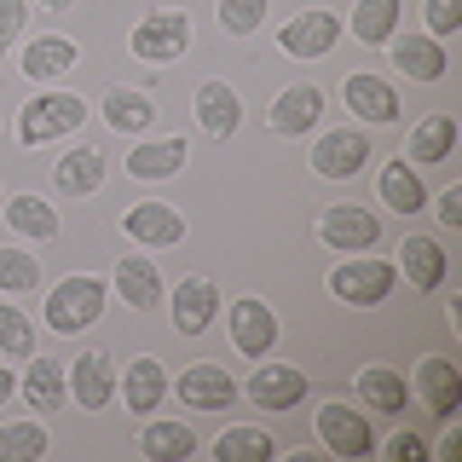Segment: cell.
Masks as SVG:
<instances>
[{
	"label": "cell",
	"instance_id": "6da1fadb",
	"mask_svg": "<svg viewBox=\"0 0 462 462\" xmlns=\"http://www.w3.org/2000/svg\"><path fill=\"white\" fill-rule=\"evenodd\" d=\"M81 122H87V98L81 93H41V98H29L23 116H18V139L35 151V144H47V139L76 134Z\"/></svg>",
	"mask_w": 462,
	"mask_h": 462
},
{
	"label": "cell",
	"instance_id": "7a4b0ae2",
	"mask_svg": "<svg viewBox=\"0 0 462 462\" xmlns=\"http://www.w3.org/2000/svg\"><path fill=\"white\" fill-rule=\"evenodd\" d=\"M98 312H105V283L87 278V272H69L47 295V324L58 336H81L87 324H98Z\"/></svg>",
	"mask_w": 462,
	"mask_h": 462
},
{
	"label": "cell",
	"instance_id": "3957f363",
	"mask_svg": "<svg viewBox=\"0 0 462 462\" xmlns=\"http://www.w3.org/2000/svg\"><path fill=\"white\" fill-rule=\"evenodd\" d=\"M399 272L387 266V260H341L336 272H329V295L341 300V307H382L387 295H393Z\"/></svg>",
	"mask_w": 462,
	"mask_h": 462
},
{
	"label": "cell",
	"instance_id": "277c9868",
	"mask_svg": "<svg viewBox=\"0 0 462 462\" xmlns=\"http://www.w3.org/2000/svg\"><path fill=\"white\" fill-rule=\"evenodd\" d=\"M318 439H324L336 457H346V462H358V457H370V451H375L370 416H358L353 404H341V399L318 404Z\"/></svg>",
	"mask_w": 462,
	"mask_h": 462
},
{
	"label": "cell",
	"instance_id": "5b68a950",
	"mask_svg": "<svg viewBox=\"0 0 462 462\" xmlns=\"http://www.w3.org/2000/svg\"><path fill=\"white\" fill-rule=\"evenodd\" d=\"M318 237H324L329 249L370 254L375 243H382V220H375L370 208H358V202H341V208H324V214H318Z\"/></svg>",
	"mask_w": 462,
	"mask_h": 462
},
{
	"label": "cell",
	"instance_id": "8992f818",
	"mask_svg": "<svg viewBox=\"0 0 462 462\" xmlns=\"http://www.w3.org/2000/svg\"><path fill=\"white\" fill-rule=\"evenodd\" d=\"M185 47H191V18L185 12H151L134 29V58H144V64H168Z\"/></svg>",
	"mask_w": 462,
	"mask_h": 462
},
{
	"label": "cell",
	"instance_id": "52a82bcc",
	"mask_svg": "<svg viewBox=\"0 0 462 462\" xmlns=\"http://www.w3.org/2000/svg\"><path fill=\"white\" fill-rule=\"evenodd\" d=\"M231 346H237L243 358H266L272 346H278V312L254 295L231 300Z\"/></svg>",
	"mask_w": 462,
	"mask_h": 462
},
{
	"label": "cell",
	"instance_id": "ba28073f",
	"mask_svg": "<svg viewBox=\"0 0 462 462\" xmlns=\"http://www.w3.org/2000/svg\"><path fill=\"white\" fill-rule=\"evenodd\" d=\"M365 162H370V139L358 127H336L312 144V173H324V180H353Z\"/></svg>",
	"mask_w": 462,
	"mask_h": 462
},
{
	"label": "cell",
	"instance_id": "9c48e42d",
	"mask_svg": "<svg viewBox=\"0 0 462 462\" xmlns=\"http://www.w3.org/2000/svg\"><path fill=\"white\" fill-rule=\"evenodd\" d=\"M249 399H254V411H266V416L295 411V404L307 399V370H295V365H266V370H254V375H249Z\"/></svg>",
	"mask_w": 462,
	"mask_h": 462
},
{
	"label": "cell",
	"instance_id": "30bf717a",
	"mask_svg": "<svg viewBox=\"0 0 462 462\" xmlns=\"http://www.w3.org/2000/svg\"><path fill=\"white\" fill-rule=\"evenodd\" d=\"M336 41H341V18H336V12H300V18H289L278 29V47L289 58H324Z\"/></svg>",
	"mask_w": 462,
	"mask_h": 462
},
{
	"label": "cell",
	"instance_id": "8fae6325",
	"mask_svg": "<svg viewBox=\"0 0 462 462\" xmlns=\"http://www.w3.org/2000/svg\"><path fill=\"white\" fill-rule=\"evenodd\" d=\"M272 134H283V139H300V134H312L318 122H324V87H283L278 93V105H272Z\"/></svg>",
	"mask_w": 462,
	"mask_h": 462
},
{
	"label": "cell",
	"instance_id": "7c38bea8",
	"mask_svg": "<svg viewBox=\"0 0 462 462\" xmlns=\"http://www.w3.org/2000/svg\"><path fill=\"white\" fill-rule=\"evenodd\" d=\"M122 231L134 243H144V249H168V243L185 237V220L168 208V202H134V208L122 214Z\"/></svg>",
	"mask_w": 462,
	"mask_h": 462
},
{
	"label": "cell",
	"instance_id": "4fadbf2b",
	"mask_svg": "<svg viewBox=\"0 0 462 462\" xmlns=\"http://www.w3.org/2000/svg\"><path fill=\"white\" fill-rule=\"evenodd\" d=\"M231 399H237V382H231V370H220V365H191L180 375L185 411H226Z\"/></svg>",
	"mask_w": 462,
	"mask_h": 462
},
{
	"label": "cell",
	"instance_id": "5bb4252c",
	"mask_svg": "<svg viewBox=\"0 0 462 462\" xmlns=\"http://www.w3.org/2000/svg\"><path fill=\"white\" fill-rule=\"evenodd\" d=\"M214 312H220V289L208 278H185L173 289V329H180V336H202V329L214 324Z\"/></svg>",
	"mask_w": 462,
	"mask_h": 462
},
{
	"label": "cell",
	"instance_id": "9a60e30c",
	"mask_svg": "<svg viewBox=\"0 0 462 462\" xmlns=\"http://www.w3.org/2000/svg\"><path fill=\"white\" fill-rule=\"evenodd\" d=\"M416 387H422V404L433 416H445L451 422L457 416V404H462V370L451 365V358H422V370H416Z\"/></svg>",
	"mask_w": 462,
	"mask_h": 462
},
{
	"label": "cell",
	"instance_id": "2e32d148",
	"mask_svg": "<svg viewBox=\"0 0 462 462\" xmlns=\"http://www.w3.org/2000/svg\"><path fill=\"white\" fill-rule=\"evenodd\" d=\"M197 122H202V134L231 139V134L243 127V98L231 93L226 81H202V87H197Z\"/></svg>",
	"mask_w": 462,
	"mask_h": 462
},
{
	"label": "cell",
	"instance_id": "e0dca14e",
	"mask_svg": "<svg viewBox=\"0 0 462 462\" xmlns=\"http://www.w3.org/2000/svg\"><path fill=\"white\" fill-rule=\"evenodd\" d=\"M353 387H358V399H365L375 416H404V404H411V387H404V375L387 370V365H365Z\"/></svg>",
	"mask_w": 462,
	"mask_h": 462
},
{
	"label": "cell",
	"instance_id": "ac0fdd59",
	"mask_svg": "<svg viewBox=\"0 0 462 462\" xmlns=\"http://www.w3.org/2000/svg\"><path fill=\"white\" fill-rule=\"evenodd\" d=\"M346 110L365 116V122H399V93L382 76H346Z\"/></svg>",
	"mask_w": 462,
	"mask_h": 462
},
{
	"label": "cell",
	"instance_id": "d6986e66",
	"mask_svg": "<svg viewBox=\"0 0 462 462\" xmlns=\"http://www.w3.org/2000/svg\"><path fill=\"white\" fill-rule=\"evenodd\" d=\"M387 52H393V64L404 69V76H416V81H439L445 69H451L445 64V47L433 35H393Z\"/></svg>",
	"mask_w": 462,
	"mask_h": 462
},
{
	"label": "cell",
	"instance_id": "ffe728a7",
	"mask_svg": "<svg viewBox=\"0 0 462 462\" xmlns=\"http://www.w3.org/2000/svg\"><path fill=\"white\" fill-rule=\"evenodd\" d=\"M52 185H58L64 197H87V191H98V185H105V151H98V144H81V151H69L64 162H58Z\"/></svg>",
	"mask_w": 462,
	"mask_h": 462
},
{
	"label": "cell",
	"instance_id": "44dd1931",
	"mask_svg": "<svg viewBox=\"0 0 462 462\" xmlns=\"http://www.w3.org/2000/svg\"><path fill=\"white\" fill-rule=\"evenodd\" d=\"M162 393H168L162 365H156V358H134V365H127V375H122V399H127V411H134V416H151L156 404H162Z\"/></svg>",
	"mask_w": 462,
	"mask_h": 462
},
{
	"label": "cell",
	"instance_id": "7402d4cb",
	"mask_svg": "<svg viewBox=\"0 0 462 462\" xmlns=\"http://www.w3.org/2000/svg\"><path fill=\"white\" fill-rule=\"evenodd\" d=\"M69 375H76V382H69V387H76V404H87V411H98V404H110V393H116V370H110V353H98V346H93V353H81V358H76V370H69Z\"/></svg>",
	"mask_w": 462,
	"mask_h": 462
},
{
	"label": "cell",
	"instance_id": "603a6c76",
	"mask_svg": "<svg viewBox=\"0 0 462 462\" xmlns=\"http://www.w3.org/2000/svg\"><path fill=\"white\" fill-rule=\"evenodd\" d=\"M185 168V139H151L127 151V173L134 180H173Z\"/></svg>",
	"mask_w": 462,
	"mask_h": 462
},
{
	"label": "cell",
	"instance_id": "cb8c5ba5",
	"mask_svg": "<svg viewBox=\"0 0 462 462\" xmlns=\"http://www.w3.org/2000/svg\"><path fill=\"white\" fill-rule=\"evenodd\" d=\"M382 202L393 214H422L428 208V185L416 180V162H404V156H399V162L382 168Z\"/></svg>",
	"mask_w": 462,
	"mask_h": 462
},
{
	"label": "cell",
	"instance_id": "d4e9b609",
	"mask_svg": "<svg viewBox=\"0 0 462 462\" xmlns=\"http://www.w3.org/2000/svg\"><path fill=\"white\" fill-rule=\"evenodd\" d=\"M116 295L127 300V307H139V312H151L156 300H162V278H156V266L151 260H139V254H127L122 266H116Z\"/></svg>",
	"mask_w": 462,
	"mask_h": 462
},
{
	"label": "cell",
	"instance_id": "484cf974",
	"mask_svg": "<svg viewBox=\"0 0 462 462\" xmlns=\"http://www.w3.org/2000/svg\"><path fill=\"white\" fill-rule=\"evenodd\" d=\"M399 266H404V278H411L416 289H439L445 283V249L433 237H404V249H399Z\"/></svg>",
	"mask_w": 462,
	"mask_h": 462
},
{
	"label": "cell",
	"instance_id": "4316f807",
	"mask_svg": "<svg viewBox=\"0 0 462 462\" xmlns=\"http://www.w3.org/2000/svg\"><path fill=\"white\" fill-rule=\"evenodd\" d=\"M346 29H353L365 47H387V41L399 35V0H358Z\"/></svg>",
	"mask_w": 462,
	"mask_h": 462
},
{
	"label": "cell",
	"instance_id": "83f0119b",
	"mask_svg": "<svg viewBox=\"0 0 462 462\" xmlns=\"http://www.w3.org/2000/svg\"><path fill=\"white\" fill-rule=\"evenodd\" d=\"M69 64H76V41L69 35H41V41L23 47V76L29 81H52V76H64Z\"/></svg>",
	"mask_w": 462,
	"mask_h": 462
},
{
	"label": "cell",
	"instance_id": "f1b7e54d",
	"mask_svg": "<svg viewBox=\"0 0 462 462\" xmlns=\"http://www.w3.org/2000/svg\"><path fill=\"white\" fill-rule=\"evenodd\" d=\"M105 122L116 134H144V127L156 122V105L144 93H134V87H110L105 93Z\"/></svg>",
	"mask_w": 462,
	"mask_h": 462
},
{
	"label": "cell",
	"instance_id": "f546056e",
	"mask_svg": "<svg viewBox=\"0 0 462 462\" xmlns=\"http://www.w3.org/2000/svg\"><path fill=\"white\" fill-rule=\"evenodd\" d=\"M64 399H69V387H64V370H58L52 358L29 365V375H23V404H29V411H35V416H52Z\"/></svg>",
	"mask_w": 462,
	"mask_h": 462
},
{
	"label": "cell",
	"instance_id": "4dcf8cb0",
	"mask_svg": "<svg viewBox=\"0 0 462 462\" xmlns=\"http://www.w3.org/2000/svg\"><path fill=\"white\" fill-rule=\"evenodd\" d=\"M451 151H457V122L451 116H428V122H416L404 162H445Z\"/></svg>",
	"mask_w": 462,
	"mask_h": 462
},
{
	"label": "cell",
	"instance_id": "1f68e13d",
	"mask_svg": "<svg viewBox=\"0 0 462 462\" xmlns=\"http://www.w3.org/2000/svg\"><path fill=\"white\" fill-rule=\"evenodd\" d=\"M139 451L151 457V462H185L197 451V433L185 428V422H151L139 433Z\"/></svg>",
	"mask_w": 462,
	"mask_h": 462
},
{
	"label": "cell",
	"instance_id": "d6a6232c",
	"mask_svg": "<svg viewBox=\"0 0 462 462\" xmlns=\"http://www.w3.org/2000/svg\"><path fill=\"white\" fill-rule=\"evenodd\" d=\"M6 226L18 231V237H35V243L58 237V214H52V202H41V197H12L6 202Z\"/></svg>",
	"mask_w": 462,
	"mask_h": 462
},
{
	"label": "cell",
	"instance_id": "836d02e7",
	"mask_svg": "<svg viewBox=\"0 0 462 462\" xmlns=\"http://www.w3.org/2000/svg\"><path fill=\"white\" fill-rule=\"evenodd\" d=\"M278 445H272V433H260V428H226L220 439H214V457L220 462H266Z\"/></svg>",
	"mask_w": 462,
	"mask_h": 462
},
{
	"label": "cell",
	"instance_id": "e575fe53",
	"mask_svg": "<svg viewBox=\"0 0 462 462\" xmlns=\"http://www.w3.org/2000/svg\"><path fill=\"white\" fill-rule=\"evenodd\" d=\"M35 457H47V428L41 422L0 428V462H35Z\"/></svg>",
	"mask_w": 462,
	"mask_h": 462
},
{
	"label": "cell",
	"instance_id": "d590c367",
	"mask_svg": "<svg viewBox=\"0 0 462 462\" xmlns=\"http://www.w3.org/2000/svg\"><path fill=\"white\" fill-rule=\"evenodd\" d=\"M0 353L6 358H29L35 353V324L18 307H0Z\"/></svg>",
	"mask_w": 462,
	"mask_h": 462
},
{
	"label": "cell",
	"instance_id": "8d00e7d4",
	"mask_svg": "<svg viewBox=\"0 0 462 462\" xmlns=\"http://www.w3.org/2000/svg\"><path fill=\"white\" fill-rule=\"evenodd\" d=\"M35 283H41L35 254H23V249H0V289L23 295V289H35Z\"/></svg>",
	"mask_w": 462,
	"mask_h": 462
},
{
	"label": "cell",
	"instance_id": "74e56055",
	"mask_svg": "<svg viewBox=\"0 0 462 462\" xmlns=\"http://www.w3.org/2000/svg\"><path fill=\"white\" fill-rule=\"evenodd\" d=\"M266 18V0H220V29L226 35H254Z\"/></svg>",
	"mask_w": 462,
	"mask_h": 462
},
{
	"label": "cell",
	"instance_id": "f35d334b",
	"mask_svg": "<svg viewBox=\"0 0 462 462\" xmlns=\"http://www.w3.org/2000/svg\"><path fill=\"white\" fill-rule=\"evenodd\" d=\"M428 29L433 35H457L462 29V0H428Z\"/></svg>",
	"mask_w": 462,
	"mask_h": 462
},
{
	"label": "cell",
	"instance_id": "ab89813d",
	"mask_svg": "<svg viewBox=\"0 0 462 462\" xmlns=\"http://www.w3.org/2000/svg\"><path fill=\"white\" fill-rule=\"evenodd\" d=\"M23 0H0V52L12 47V41H18V29H23Z\"/></svg>",
	"mask_w": 462,
	"mask_h": 462
},
{
	"label": "cell",
	"instance_id": "60d3db41",
	"mask_svg": "<svg viewBox=\"0 0 462 462\" xmlns=\"http://www.w3.org/2000/svg\"><path fill=\"white\" fill-rule=\"evenodd\" d=\"M387 457H393V462H422V457H428L422 433H393V445H387Z\"/></svg>",
	"mask_w": 462,
	"mask_h": 462
},
{
	"label": "cell",
	"instance_id": "b9f144b4",
	"mask_svg": "<svg viewBox=\"0 0 462 462\" xmlns=\"http://www.w3.org/2000/svg\"><path fill=\"white\" fill-rule=\"evenodd\" d=\"M439 220H445V231L462 226V185H451V191L439 197Z\"/></svg>",
	"mask_w": 462,
	"mask_h": 462
},
{
	"label": "cell",
	"instance_id": "7bdbcfd3",
	"mask_svg": "<svg viewBox=\"0 0 462 462\" xmlns=\"http://www.w3.org/2000/svg\"><path fill=\"white\" fill-rule=\"evenodd\" d=\"M439 457H445V462H457V457H462V433H457V428L439 439Z\"/></svg>",
	"mask_w": 462,
	"mask_h": 462
},
{
	"label": "cell",
	"instance_id": "ee69618b",
	"mask_svg": "<svg viewBox=\"0 0 462 462\" xmlns=\"http://www.w3.org/2000/svg\"><path fill=\"white\" fill-rule=\"evenodd\" d=\"M12 393H18V375H12V370H0V404H6Z\"/></svg>",
	"mask_w": 462,
	"mask_h": 462
},
{
	"label": "cell",
	"instance_id": "f6af8a7d",
	"mask_svg": "<svg viewBox=\"0 0 462 462\" xmlns=\"http://www.w3.org/2000/svg\"><path fill=\"white\" fill-rule=\"evenodd\" d=\"M445 318H451V329H462V295L445 300Z\"/></svg>",
	"mask_w": 462,
	"mask_h": 462
},
{
	"label": "cell",
	"instance_id": "bcb514c9",
	"mask_svg": "<svg viewBox=\"0 0 462 462\" xmlns=\"http://www.w3.org/2000/svg\"><path fill=\"white\" fill-rule=\"evenodd\" d=\"M47 6H52V12H64V6H76V0H47Z\"/></svg>",
	"mask_w": 462,
	"mask_h": 462
}]
</instances>
